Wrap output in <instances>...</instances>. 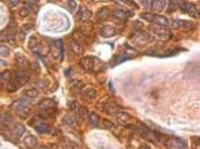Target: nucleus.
Listing matches in <instances>:
<instances>
[{
    "mask_svg": "<svg viewBox=\"0 0 200 149\" xmlns=\"http://www.w3.org/2000/svg\"><path fill=\"white\" fill-rule=\"evenodd\" d=\"M81 94L84 96V99H86L87 101H92L97 98L98 93H97V89L93 88V87H85L82 90H81Z\"/></svg>",
    "mask_w": 200,
    "mask_h": 149,
    "instance_id": "obj_5",
    "label": "nucleus"
},
{
    "mask_svg": "<svg viewBox=\"0 0 200 149\" xmlns=\"http://www.w3.org/2000/svg\"><path fill=\"white\" fill-rule=\"evenodd\" d=\"M131 14H132L131 12H126V11H122V10H114L111 13V15L114 18V19H118V20H125Z\"/></svg>",
    "mask_w": 200,
    "mask_h": 149,
    "instance_id": "obj_10",
    "label": "nucleus"
},
{
    "mask_svg": "<svg viewBox=\"0 0 200 149\" xmlns=\"http://www.w3.org/2000/svg\"><path fill=\"white\" fill-rule=\"evenodd\" d=\"M152 23L155 24V25H158L161 28H167L170 26V23L167 20V18L164 16V15H158V14H154V18H153Z\"/></svg>",
    "mask_w": 200,
    "mask_h": 149,
    "instance_id": "obj_6",
    "label": "nucleus"
},
{
    "mask_svg": "<svg viewBox=\"0 0 200 149\" xmlns=\"http://www.w3.org/2000/svg\"><path fill=\"white\" fill-rule=\"evenodd\" d=\"M117 33V29L112 26H104L100 31V34L104 38H111V36H114Z\"/></svg>",
    "mask_w": 200,
    "mask_h": 149,
    "instance_id": "obj_11",
    "label": "nucleus"
},
{
    "mask_svg": "<svg viewBox=\"0 0 200 149\" xmlns=\"http://www.w3.org/2000/svg\"><path fill=\"white\" fill-rule=\"evenodd\" d=\"M31 105V101H28V100H26V99H20V100H16V101H14L13 103H12V106H11V108L12 109H14L15 111H21V110H24V109H26L28 106Z\"/></svg>",
    "mask_w": 200,
    "mask_h": 149,
    "instance_id": "obj_4",
    "label": "nucleus"
},
{
    "mask_svg": "<svg viewBox=\"0 0 200 149\" xmlns=\"http://www.w3.org/2000/svg\"><path fill=\"white\" fill-rule=\"evenodd\" d=\"M115 119L122 126H130V123L133 120L132 116L129 113H125V111H118V113H115Z\"/></svg>",
    "mask_w": 200,
    "mask_h": 149,
    "instance_id": "obj_2",
    "label": "nucleus"
},
{
    "mask_svg": "<svg viewBox=\"0 0 200 149\" xmlns=\"http://www.w3.org/2000/svg\"><path fill=\"white\" fill-rule=\"evenodd\" d=\"M30 13H31V11H30V10H28L26 6H25L24 8H21V10H20V15H21V16H27Z\"/></svg>",
    "mask_w": 200,
    "mask_h": 149,
    "instance_id": "obj_35",
    "label": "nucleus"
},
{
    "mask_svg": "<svg viewBox=\"0 0 200 149\" xmlns=\"http://www.w3.org/2000/svg\"><path fill=\"white\" fill-rule=\"evenodd\" d=\"M24 143L28 148H35V147L38 146V139L35 137V136H33V135H27L24 139Z\"/></svg>",
    "mask_w": 200,
    "mask_h": 149,
    "instance_id": "obj_16",
    "label": "nucleus"
},
{
    "mask_svg": "<svg viewBox=\"0 0 200 149\" xmlns=\"http://www.w3.org/2000/svg\"><path fill=\"white\" fill-rule=\"evenodd\" d=\"M104 127H105L106 129H110V130L115 129V126H114L111 121H108V120H104Z\"/></svg>",
    "mask_w": 200,
    "mask_h": 149,
    "instance_id": "obj_30",
    "label": "nucleus"
},
{
    "mask_svg": "<svg viewBox=\"0 0 200 149\" xmlns=\"http://www.w3.org/2000/svg\"><path fill=\"white\" fill-rule=\"evenodd\" d=\"M92 15H93V13L91 12L89 10L82 7V8H81V12H80V14H79V19H80L82 23H88L91 19H92Z\"/></svg>",
    "mask_w": 200,
    "mask_h": 149,
    "instance_id": "obj_14",
    "label": "nucleus"
},
{
    "mask_svg": "<svg viewBox=\"0 0 200 149\" xmlns=\"http://www.w3.org/2000/svg\"><path fill=\"white\" fill-rule=\"evenodd\" d=\"M38 95H39V92L37 89H34V88L25 90V96L28 98V99H34V98H37Z\"/></svg>",
    "mask_w": 200,
    "mask_h": 149,
    "instance_id": "obj_27",
    "label": "nucleus"
},
{
    "mask_svg": "<svg viewBox=\"0 0 200 149\" xmlns=\"http://www.w3.org/2000/svg\"><path fill=\"white\" fill-rule=\"evenodd\" d=\"M181 10H183L184 12H186V13H188L193 18H197L198 14H199L197 7L193 4H190V3H181Z\"/></svg>",
    "mask_w": 200,
    "mask_h": 149,
    "instance_id": "obj_7",
    "label": "nucleus"
},
{
    "mask_svg": "<svg viewBox=\"0 0 200 149\" xmlns=\"http://www.w3.org/2000/svg\"><path fill=\"white\" fill-rule=\"evenodd\" d=\"M7 39V35H1L0 34V40H6Z\"/></svg>",
    "mask_w": 200,
    "mask_h": 149,
    "instance_id": "obj_42",
    "label": "nucleus"
},
{
    "mask_svg": "<svg viewBox=\"0 0 200 149\" xmlns=\"http://www.w3.org/2000/svg\"><path fill=\"white\" fill-rule=\"evenodd\" d=\"M139 149H151L148 146H146V144H142V146H140V148Z\"/></svg>",
    "mask_w": 200,
    "mask_h": 149,
    "instance_id": "obj_40",
    "label": "nucleus"
},
{
    "mask_svg": "<svg viewBox=\"0 0 200 149\" xmlns=\"http://www.w3.org/2000/svg\"><path fill=\"white\" fill-rule=\"evenodd\" d=\"M153 32L155 33V34H158V36H160V38H162V39H165L167 35H171L167 31H166V28H153Z\"/></svg>",
    "mask_w": 200,
    "mask_h": 149,
    "instance_id": "obj_26",
    "label": "nucleus"
},
{
    "mask_svg": "<svg viewBox=\"0 0 200 149\" xmlns=\"http://www.w3.org/2000/svg\"><path fill=\"white\" fill-rule=\"evenodd\" d=\"M69 49L73 52V53H76V54H81V53H84V48H82L81 45H80L77 40H74V39H71V40H69Z\"/></svg>",
    "mask_w": 200,
    "mask_h": 149,
    "instance_id": "obj_13",
    "label": "nucleus"
},
{
    "mask_svg": "<svg viewBox=\"0 0 200 149\" xmlns=\"http://www.w3.org/2000/svg\"><path fill=\"white\" fill-rule=\"evenodd\" d=\"M31 67H32V68H35V70H39V65H38L37 62H32Z\"/></svg>",
    "mask_w": 200,
    "mask_h": 149,
    "instance_id": "obj_37",
    "label": "nucleus"
},
{
    "mask_svg": "<svg viewBox=\"0 0 200 149\" xmlns=\"http://www.w3.org/2000/svg\"><path fill=\"white\" fill-rule=\"evenodd\" d=\"M15 60H16L18 66H19L20 68H23V69H26V68L30 67V62H28V60L24 57L23 54H20V53H18V54L15 55Z\"/></svg>",
    "mask_w": 200,
    "mask_h": 149,
    "instance_id": "obj_12",
    "label": "nucleus"
},
{
    "mask_svg": "<svg viewBox=\"0 0 200 149\" xmlns=\"http://www.w3.org/2000/svg\"><path fill=\"white\" fill-rule=\"evenodd\" d=\"M51 53L54 59H60L63 60V41L56 40L51 45Z\"/></svg>",
    "mask_w": 200,
    "mask_h": 149,
    "instance_id": "obj_1",
    "label": "nucleus"
},
{
    "mask_svg": "<svg viewBox=\"0 0 200 149\" xmlns=\"http://www.w3.org/2000/svg\"><path fill=\"white\" fill-rule=\"evenodd\" d=\"M193 26V24L192 23H190V21H183V20H174L173 21V27H175V28H179V27H185V26Z\"/></svg>",
    "mask_w": 200,
    "mask_h": 149,
    "instance_id": "obj_28",
    "label": "nucleus"
},
{
    "mask_svg": "<svg viewBox=\"0 0 200 149\" xmlns=\"http://www.w3.org/2000/svg\"><path fill=\"white\" fill-rule=\"evenodd\" d=\"M166 146L170 148V149H179V148H186V142L181 139H175V137H172V139H168L166 141Z\"/></svg>",
    "mask_w": 200,
    "mask_h": 149,
    "instance_id": "obj_3",
    "label": "nucleus"
},
{
    "mask_svg": "<svg viewBox=\"0 0 200 149\" xmlns=\"http://www.w3.org/2000/svg\"><path fill=\"white\" fill-rule=\"evenodd\" d=\"M108 15H110V12H108V8H107L106 6H104V7H101V8L98 11V13H97V19H98L99 21H102V20L107 19Z\"/></svg>",
    "mask_w": 200,
    "mask_h": 149,
    "instance_id": "obj_19",
    "label": "nucleus"
},
{
    "mask_svg": "<svg viewBox=\"0 0 200 149\" xmlns=\"http://www.w3.org/2000/svg\"><path fill=\"white\" fill-rule=\"evenodd\" d=\"M166 5H167L166 1H152L151 8H154L155 11H162L166 7Z\"/></svg>",
    "mask_w": 200,
    "mask_h": 149,
    "instance_id": "obj_25",
    "label": "nucleus"
},
{
    "mask_svg": "<svg viewBox=\"0 0 200 149\" xmlns=\"http://www.w3.org/2000/svg\"><path fill=\"white\" fill-rule=\"evenodd\" d=\"M0 79H3V80L8 82L11 80V72H5L3 74H0Z\"/></svg>",
    "mask_w": 200,
    "mask_h": 149,
    "instance_id": "obj_31",
    "label": "nucleus"
},
{
    "mask_svg": "<svg viewBox=\"0 0 200 149\" xmlns=\"http://www.w3.org/2000/svg\"><path fill=\"white\" fill-rule=\"evenodd\" d=\"M25 130H26V128H25L24 124L15 123L14 127H13V134L15 135V137H21L24 135V133H25Z\"/></svg>",
    "mask_w": 200,
    "mask_h": 149,
    "instance_id": "obj_17",
    "label": "nucleus"
},
{
    "mask_svg": "<svg viewBox=\"0 0 200 149\" xmlns=\"http://www.w3.org/2000/svg\"><path fill=\"white\" fill-rule=\"evenodd\" d=\"M14 81L18 85H19V86L25 85V83H27L30 81V75H28L27 73H25L24 70H19V72L15 74V80Z\"/></svg>",
    "mask_w": 200,
    "mask_h": 149,
    "instance_id": "obj_8",
    "label": "nucleus"
},
{
    "mask_svg": "<svg viewBox=\"0 0 200 149\" xmlns=\"http://www.w3.org/2000/svg\"><path fill=\"white\" fill-rule=\"evenodd\" d=\"M88 119H89V124L92 126V127L96 128V127L99 126L100 118H99L98 114H96V113H91V114H88Z\"/></svg>",
    "mask_w": 200,
    "mask_h": 149,
    "instance_id": "obj_20",
    "label": "nucleus"
},
{
    "mask_svg": "<svg viewBox=\"0 0 200 149\" xmlns=\"http://www.w3.org/2000/svg\"><path fill=\"white\" fill-rule=\"evenodd\" d=\"M54 106H56V102H54L53 100H49V99L44 100V101H41V102L39 103V107L43 108V110L52 109V107H54Z\"/></svg>",
    "mask_w": 200,
    "mask_h": 149,
    "instance_id": "obj_22",
    "label": "nucleus"
},
{
    "mask_svg": "<svg viewBox=\"0 0 200 149\" xmlns=\"http://www.w3.org/2000/svg\"><path fill=\"white\" fill-rule=\"evenodd\" d=\"M38 149H49V148H48L47 146H40V147L38 148Z\"/></svg>",
    "mask_w": 200,
    "mask_h": 149,
    "instance_id": "obj_43",
    "label": "nucleus"
},
{
    "mask_svg": "<svg viewBox=\"0 0 200 149\" xmlns=\"http://www.w3.org/2000/svg\"><path fill=\"white\" fill-rule=\"evenodd\" d=\"M68 106H69V108H72V110H76V102H69L68 103Z\"/></svg>",
    "mask_w": 200,
    "mask_h": 149,
    "instance_id": "obj_38",
    "label": "nucleus"
},
{
    "mask_svg": "<svg viewBox=\"0 0 200 149\" xmlns=\"http://www.w3.org/2000/svg\"><path fill=\"white\" fill-rule=\"evenodd\" d=\"M76 7H77V3L76 1H68V10L71 11V12H74V10H76Z\"/></svg>",
    "mask_w": 200,
    "mask_h": 149,
    "instance_id": "obj_34",
    "label": "nucleus"
},
{
    "mask_svg": "<svg viewBox=\"0 0 200 149\" xmlns=\"http://www.w3.org/2000/svg\"><path fill=\"white\" fill-rule=\"evenodd\" d=\"M19 85H18L15 81H13V80H10L7 83H6V90L8 92V93H14V92H16L18 89H19Z\"/></svg>",
    "mask_w": 200,
    "mask_h": 149,
    "instance_id": "obj_23",
    "label": "nucleus"
},
{
    "mask_svg": "<svg viewBox=\"0 0 200 149\" xmlns=\"http://www.w3.org/2000/svg\"><path fill=\"white\" fill-rule=\"evenodd\" d=\"M92 60H93V70L94 72H100V70L105 69V64L101 60H99L97 58H92Z\"/></svg>",
    "mask_w": 200,
    "mask_h": 149,
    "instance_id": "obj_21",
    "label": "nucleus"
},
{
    "mask_svg": "<svg viewBox=\"0 0 200 149\" xmlns=\"http://www.w3.org/2000/svg\"><path fill=\"white\" fill-rule=\"evenodd\" d=\"M104 109H105L106 113H108V114H114V113H118V111L121 109V107L118 106V105L114 103V102H108V103L105 106Z\"/></svg>",
    "mask_w": 200,
    "mask_h": 149,
    "instance_id": "obj_15",
    "label": "nucleus"
},
{
    "mask_svg": "<svg viewBox=\"0 0 200 149\" xmlns=\"http://www.w3.org/2000/svg\"><path fill=\"white\" fill-rule=\"evenodd\" d=\"M10 4H11L12 6H15V5L19 4V1H18V0H15V1H10Z\"/></svg>",
    "mask_w": 200,
    "mask_h": 149,
    "instance_id": "obj_41",
    "label": "nucleus"
},
{
    "mask_svg": "<svg viewBox=\"0 0 200 149\" xmlns=\"http://www.w3.org/2000/svg\"><path fill=\"white\" fill-rule=\"evenodd\" d=\"M11 53L10 48L5 45H0V57H8Z\"/></svg>",
    "mask_w": 200,
    "mask_h": 149,
    "instance_id": "obj_29",
    "label": "nucleus"
},
{
    "mask_svg": "<svg viewBox=\"0 0 200 149\" xmlns=\"http://www.w3.org/2000/svg\"><path fill=\"white\" fill-rule=\"evenodd\" d=\"M37 85H38V87H39V88H41V89H46V88L48 87V85H49V83H48L46 80H40V81H38V82H37Z\"/></svg>",
    "mask_w": 200,
    "mask_h": 149,
    "instance_id": "obj_32",
    "label": "nucleus"
},
{
    "mask_svg": "<svg viewBox=\"0 0 200 149\" xmlns=\"http://www.w3.org/2000/svg\"><path fill=\"white\" fill-rule=\"evenodd\" d=\"M142 5L147 6V8H151V6H152V1H142Z\"/></svg>",
    "mask_w": 200,
    "mask_h": 149,
    "instance_id": "obj_36",
    "label": "nucleus"
},
{
    "mask_svg": "<svg viewBox=\"0 0 200 149\" xmlns=\"http://www.w3.org/2000/svg\"><path fill=\"white\" fill-rule=\"evenodd\" d=\"M65 123H67L69 126H74V118L71 116V115L65 116Z\"/></svg>",
    "mask_w": 200,
    "mask_h": 149,
    "instance_id": "obj_33",
    "label": "nucleus"
},
{
    "mask_svg": "<svg viewBox=\"0 0 200 149\" xmlns=\"http://www.w3.org/2000/svg\"><path fill=\"white\" fill-rule=\"evenodd\" d=\"M81 67L85 69V70H93V60L92 58H82L81 60Z\"/></svg>",
    "mask_w": 200,
    "mask_h": 149,
    "instance_id": "obj_18",
    "label": "nucleus"
},
{
    "mask_svg": "<svg viewBox=\"0 0 200 149\" xmlns=\"http://www.w3.org/2000/svg\"><path fill=\"white\" fill-rule=\"evenodd\" d=\"M34 128H35V130H37L38 133H40V134H47V133H49L51 132V126L48 124V123H46V122H43V121H40L39 123H34Z\"/></svg>",
    "mask_w": 200,
    "mask_h": 149,
    "instance_id": "obj_9",
    "label": "nucleus"
},
{
    "mask_svg": "<svg viewBox=\"0 0 200 149\" xmlns=\"http://www.w3.org/2000/svg\"><path fill=\"white\" fill-rule=\"evenodd\" d=\"M30 29H31V25H25V28H23V33H25V32H27Z\"/></svg>",
    "mask_w": 200,
    "mask_h": 149,
    "instance_id": "obj_39",
    "label": "nucleus"
},
{
    "mask_svg": "<svg viewBox=\"0 0 200 149\" xmlns=\"http://www.w3.org/2000/svg\"><path fill=\"white\" fill-rule=\"evenodd\" d=\"M82 87H84V82L82 81H76L73 85L71 86V92L73 94H78L79 92L82 90Z\"/></svg>",
    "mask_w": 200,
    "mask_h": 149,
    "instance_id": "obj_24",
    "label": "nucleus"
}]
</instances>
